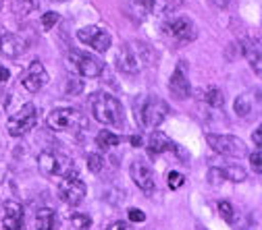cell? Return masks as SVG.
<instances>
[{"label":"cell","instance_id":"ab89813d","mask_svg":"<svg viewBox=\"0 0 262 230\" xmlns=\"http://www.w3.org/2000/svg\"><path fill=\"white\" fill-rule=\"evenodd\" d=\"M38 230H52V228H38Z\"/></svg>","mask_w":262,"mask_h":230},{"label":"cell","instance_id":"30bf717a","mask_svg":"<svg viewBox=\"0 0 262 230\" xmlns=\"http://www.w3.org/2000/svg\"><path fill=\"white\" fill-rule=\"evenodd\" d=\"M77 40L90 48H94L96 52H106L111 48V34L106 29L102 27H98V25H88V27H81L77 31Z\"/></svg>","mask_w":262,"mask_h":230},{"label":"cell","instance_id":"f35d334b","mask_svg":"<svg viewBox=\"0 0 262 230\" xmlns=\"http://www.w3.org/2000/svg\"><path fill=\"white\" fill-rule=\"evenodd\" d=\"M260 133H262V131H260V126L254 131V141H256V145L260 147Z\"/></svg>","mask_w":262,"mask_h":230},{"label":"cell","instance_id":"8992f818","mask_svg":"<svg viewBox=\"0 0 262 230\" xmlns=\"http://www.w3.org/2000/svg\"><path fill=\"white\" fill-rule=\"evenodd\" d=\"M162 34L179 44H187L198 38V27L189 17H171L162 23Z\"/></svg>","mask_w":262,"mask_h":230},{"label":"cell","instance_id":"d590c367","mask_svg":"<svg viewBox=\"0 0 262 230\" xmlns=\"http://www.w3.org/2000/svg\"><path fill=\"white\" fill-rule=\"evenodd\" d=\"M11 79V73H9V69L7 67H3V64H0V85L3 83H7Z\"/></svg>","mask_w":262,"mask_h":230},{"label":"cell","instance_id":"7bdbcfd3","mask_svg":"<svg viewBox=\"0 0 262 230\" xmlns=\"http://www.w3.org/2000/svg\"><path fill=\"white\" fill-rule=\"evenodd\" d=\"M23 230H25V228H23Z\"/></svg>","mask_w":262,"mask_h":230},{"label":"cell","instance_id":"52a82bcc","mask_svg":"<svg viewBox=\"0 0 262 230\" xmlns=\"http://www.w3.org/2000/svg\"><path fill=\"white\" fill-rule=\"evenodd\" d=\"M85 183L79 178V174L75 170H71L69 174H64L62 181L58 183V195L64 203L69 206H79L83 199H85Z\"/></svg>","mask_w":262,"mask_h":230},{"label":"cell","instance_id":"d4e9b609","mask_svg":"<svg viewBox=\"0 0 262 230\" xmlns=\"http://www.w3.org/2000/svg\"><path fill=\"white\" fill-rule=\"evenodd\" d=\"M204 102L212 108H223L225 100H223V91L219 87H208L206 93H204Z\"/></svg>","mask_w":262,"mask_h":230},{"label":"cell","instance_id":"7c38bea8","mask_svg":"<svg viewBox=\"0 0 262 230\" xmlns=\"http://www.w3.org/2000/svg\"><path fill=\"white\" fill-rule=\"evenodd\" d=\"M169 91L175 100H187L189 93H191V83H189V77H187V62L185 60H179L177 67L169 79Z\"/></svg>","mask_w":262,"mask_h":230},{"label":"cell","instance_id":"74e56055","mask_svg":"<svg viewBox=\"0 0 262 230\" xmlns=\"http://www.w3.org/2000/svg\"><path fill=\"white\" fill-rule=\"evenodd\" d=\"M131 145L140 147V145H142V137H140V135H134V137H131Z\"/></svg>","mask_w":262,"mask_h":230},{"label":"cell","instance_id":"8d00e7d4","mask_svg":"<svg viewBox=\"0 0 262 230\" xmlns=\"http://www.w3.org/2000/svg\"><path fill=\"white\" fill-rule=\"evenodd\" d=\"M208 3H210L212 7H216V9H225V7L229 5V0H208Z\"/></svg>","mask_w":262,"mask_h":230},{"label":"cell","instance_id":"5bb4252c","mask_svg":"<svg viewBox=\"0 0 262 230\" xmlns=\"http://www.w3.org/2000/svg\"><path fill=\"white\" fill-rule=\"evenodd\" d=\"M129 174L134 178V183L138 185V189H142L144 193H152L154 191V170L146 160H136L131 164Z\"/></svg>","mask_w":262,"mask_h":230},{"label":"cell","instance_id":"ffe728a7","mask_svg":"<svg viewBox=\"0 0 262 230\" xmlns=\"http://www.w3.org/2000/svg\"><path fill=\"white\" fill-rule=\"evenodd\" d=\"M38 0H11V11L15 17H27L34 11H38Z\"/></svg>","mask_w":262,"mask_h":230},{"label":"cell","instance_id":"277c9868","mask_svg":"<svg viewBox=\"0 0 262 230\" xmlns=\"http://www.w3.org/2000/svg\"><path fill=\"white\" fill-rule=\"evenodd\" d=\"M67 60L73 67V71H77L81 77L94 79V77H100L104 73V62L90 52H81V50L71 48L67 54Z\"/></svg>","mask_w":262,"mask_h":230},{"label":"cell","instance_id":"8fae6325","mask_svg":"<svg viewBox=\"0 0 262 230\" xmlns=\"http://www.w3.org/2000/svg\"><path fill=\"white\" fill-rule=\"evenodd\" d=\"M19 81H21V85H23L29 93H38V91L48 83V73H46L44 64H42L40 60H31L29 67L21 73Z\"/></svg>","mask_w":262,"mask_h":230},{"label":"cell","instance_id":"1f68e13d","mask_svg":"<svg viewBox=\"0 0 262 230\" xmlns=\"http://www.w3.org/2000/svg\"><path fill=\"white\" fill-rule=\"evenodd\" d=\"M56 23H58V15H56V13H46V15L42 17V25H44V29H46V31H48V29H52Z\"/></svg>","mask_w":262,"mask_h":230},{"label":"cell","instance_id":"7a4b0ae2","mask_svg":"<svg viewBox=\"0 0 262 230\" xmlns=\"http://www.w3.org/2000/svg\"><path fill=\"white\" fill-rule=\"evenodd\" d=\"M134 110H136V116L142 120V124L150 126V129H156L158 124H162L165 118L169 116V112H171L169 104L158 95H142V97H138Z\"/></svg>","mask_w":262,"mask_h":230},{"label":"cell","instance_id":"f546056e","mask_svg":"<svg viewBox=\"0 0 262 230\" xmlns=\"http://www.w3.org/2000/svg\"><path fill=\"white\" fill-rule=\"evenodd\" d=\"M81 89H83V85H81L79 79H75V77H69V79H67V85H64V91H67V93L75 95V93H79Z\"/></svg>","mask_w":262,"mask_h":230},{"label":"cell","instance_id":"f1b7e54d","mask_svg":"<svg viewBox=\"0 0 262 230\" xmlns=\"http://www.w3.org/2000/svg\"><path fill=\"white\" fill-rule=\"evenodd\" d=\"M167 181H169V189H181L183 183H185V176L181 172H177V170H171Z\"/></svg>","mask_w":262,"mask_h":230},{"label":"cell","instance_id":"4316f807","mask_svg":"<svg viewBox=\"0 0 262 230\" xmlns=\"http://www.w3.org/2000/svg\"><path fill=\"white\" fill-rule=\"evenodd\" d=\"M219 214L227 224H233L235 222V210L231 206V201H219Z\"/></svg>","mask_w":262,"mask_h":230},{"label":"cell","instance_id":"4fadbf2b","mask_svg":"<svg viewBox=\"0 0 262 230\" xmlns=\"http://www.w3.org/2000/svg\"><path fill=\"white\" fill-rule=\"evenodd\" d=\"M117 67L125 75H136L142 71V58L134 44H123V48L117 54Z\"/></svg>","mask_w":262,"mask_h":230},{"label":"cell","instance_id":"836d02e7","mask_svg":"<svg viewBox=\"0 0 262 230\" xmlns=\"http://www.w3.org/2000/svg\"><path fill=\"white\" fill-rule=\"evenodd\" d=\"M127 216H129L131 222H144V220H146V214H144L142 210H138V208H129Z\"/></svg>","mask_w":262,"mask_h":230},{"label":"cell","instance_id":"9c48e42d","mask_svg":"<svg viewBox=\"0 0 262 230\" xmlns=\"http://www.w3.org/2000/svg\"><path fill=\"white\" fill-rule=\"evenodd\" d=\"M206 143L210 149L227 158H244L248 154L246 143L235 135H206Z\"/></svg>","mask_w":262,"mask_h":230},{"label":"cell","instance_id":"ac0fdd59","mask_svg":"<svg viewBox=\"0 0 262 230\" xmlns=\"http://www.w3.org/2000/svg\"><path fill=\"white\" fill-rule=\"evenodd\" d=\"M171 147H175V143L165 135L160 133V131H154V133H150V139H148V149L152 156H158L162 151H169Z\"/></svg>","mask_w":262,"mask_h":230},{"label":"cell","instance_id":"ba28073f","mask_svg":"<svg viewBox=\"0 0 262 230\" xmlns=\"http://www.w3.org/2000/svg\"><path fill=\"white\" fill-rule=\"evenodd\" d=\"M36 124H38V108L34 104H25V106H21L19 112H15L9 118L7 131H9V135H13V137H21V135L29 133Z\"/></svg>","mask_w":262,"mask_h":230},{"label":"cell","instance_id":"b9f144b4","mask_svg":"<svg viewBox=\"0 0 262 230\" xmlns=\"http://www.w3.org/2000/svg\"><path fill=\"white\" fill-rule=\"evenodd\" d=\"M0 9H3V0H0Z\"/></svg>","mask_w":262,"mask_h":230},{"label":"cell","instance_id":"5b68a950","mask_svg":"<svg viewBox=\"0 0 262 230\" xmlns=\"http://www.w3.org/2000/svg\"><path fill=\"white\" fill-rule=\"evenodd\" d=\"M38 166L48 176H64L71 170H75L73 160L69 156H64L60 151H52V149H46V151L38 154Z\"/></svg>","mask_w":262,"mask_h":230},{"label":"cell","instance_id":"6da1fadb","mask_svg":"<svg viewBox=\"0 0 262 230\" xmlns=\"http://www.w3.org/2000/svg\"><path fill=\"white\" fill-rule=\"evenodd\" d=\"M90 106H92V114L98 122L111 124V126L123 124V108L115 95H111L106 91H98L90 97Z\"/></svg>","mask_w":262,"mask_h":230},{"label":"cell","instance_id":"9a60e30c","mask_svg":"<svg viewBox=\"0 0 262 230\" xmlns=\"http://www.w3.org/2000/svg\"><path fill=\"white\" fill-rule=\"evenodd\" d=\"M0 52H3V56L15 60V58H19L27 52V42L17 34L0 29Z\"/></svg>","mask_w":262,"mask_h":230},{"label":"cell","instance_id":"3957f363","mask_svg":"<svg viewBox=\"0 0 262 230\" xmlns=\"http://www.w3.org/2000/svg\"><path fill=\"white\" fill-rule=\"evenodd\" d=\"M46 122L52 131H58V133H79L88 126L85 116L75 108H54L48 114Z\"/></svg>","mask_w":262,"mask_h":230},{"label":"cell","instance_id":"4dcf8cb0","mask_svg":"<svg viewBox=\"0 0 262 230\" xmlns=\"http://www.w3.org/2000/svg\"><path fill=\"white\" fill-rule=\"evenodd\" d=\"M250 164H252V168H254V172H256V174H260V172H262V162H260V147H258L254 154H250Z\"/></svg>","mask_w":262,"mask_h":230},{"label":"cell","instance_id":"e0dca14e","mask_svg":"<svg viewBox=\"0 0 262 230\" xmlns=\"http://www.w3.org/2000/svg\"><path fill=\"white\" fill-rule=\"evenodd\" d=\"M142 5H146L148 11L158 17H167L173 15L177 9H181L183 0H142Z\"/></svg>","mask_w":262,"mask_h":230},{"label":"cell","instance_id":"484cf974","mask_svg":"<svg viewBox=\"0 0 262 230\" xmlns=\"http://www.w3.org/2000/svg\"><path fill=\"white\" fill-rule=\"evenodd\" d=\"M69 224L75 230H90L92 228V218L88 214H71L69 216Z\"/></svg>","mask_w":262,"mask_h":230},{"label":"cell","instance_id":"d6986e66","mask_svg":"<svg viewBox=\"0 0 262 230\" xmlns=\"http://www.w3.org/2000/svg\"><path fill=\"white\" fill-rule=\"evenodd\" d=\"M216 168L221 170L225 181H231V183H244L246 181V170L242 166H237V164H221Z\"/></svg>","mask_w":262,"mask_h":230},{"label":"cell","instance_id":"d6a6232c","mask_svg":"<svg viewBox=\"0 0 262 230\" xmlns=\"http://www.w3.org/2000/svg\"><path fill=\"white\" fill-rule=\"evenodd\" d=\"M208 181H210V185H221L225 178H223V174H221V170L216 168V166H212L210 170H208Z\"/></svg>","mask_w":262,"mask_h":230},{"label":"cell","instance_id":"cb8c5ba5","mask_svg":"<svg viewBox=\"0 0 262 230\" xmlns=\"http://www.w3.org/2000/svg\"><path fill=\"white\" fill-rule=\"evenodd\" d=\"M244 54L246 58L250 60L252 64V69L256 71V75H260V46L252 44V42H244Z\"/></svg>","mask_w":262,"mask_h":230},{"label":"cell","instance_id":"44dd1931","mask_svg":"<svg viewBox=\"0 0 262 230\" xmlns=\"http://www.w3.org/2000/svg\"><path fill=\"white\" fill-rule=\"evenodd\" d=\"M233 108H235V114H237V116H244V118L250 116L252 110H254V95H252V93H242V95H237Z\"/></svg>","mask_w":262,"mask_h":230},{"label":"cell","instance_id":"83f0119b","mask_svg":"<svg viewBox=\"0 0 262 230\" xmlns=\"http://www.w3.org/2000/svg\"><path fill=\"white\" fill-rule=\"evenodd\" d=\"M104 166V158L98 156V154H88V168L92 172H100Z\"/></svg>","mask_w":262,"mask_h":230},{"label":"cell","instance_id":"7402d4cb","mask_svg":"<svg viewBox=\"0 0 262 230\" xmlns=\"http://www.w3.org/2000/svg\"><path fill=\"white\" fill-rule=\"evenodd\" d=\"M36 222H38V228L56 230V212L50 210V208H42V210L36 212Z\"/></svg>","mask_w":262,"mask_h":230},{"label":"cell","instance_id":"e575fe53","mask_svg":"<svg viewBox=\"0 0 262 230\" xmlns=\"http://www.w3.org/2000/svg\"><path fill=\"white\" fill-rule=\"evenodd\" d=\"M106 230H134V226H131L129 222H123V220H117V222H113Z\"/></svg>","mask_w":262,"mask_h":230},{"label":"cell","instance_id":"2e32d148","mask_svg":"<svg viewBox=\"0 0 262 230\" xmlns=\"http://www.w3.org/2000/svg\"><path fill=\"white\" fill-rule=\"evenodd\" d=\"M3 228L5 230H23V208L17 201L5 203V216H3Z\"/></svg>","mask_w":262,"mask_h":230},{"label":"cell","instance_id":"603a6c76","mask_svg":"<svg viewBox=\"0 0 262 230\" xmlns=\"http://www.w3.org/2000/svg\"><path fill=\"white\" fill-rule=\"evenodd\" d=\"M121 143V137L111 133V131H100V133L96 135V145L100 149H111V147H117Z\"/></svg>","mask_w":262,"mask_h":230},{"label":"cell","instance_id":"60d3db41","mask_svg":"<svg viewBox=\"0 0 262 230\" xmlns=\"http://www.w3.org/2000/svg\"><path fill=\"white\" fill-rule=\"evenodd\" d=\"M56 3H67V0H56Z\"/></svg>","mask_w":262,"mask_h":230}]
</instances>
